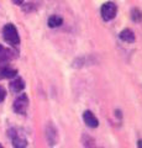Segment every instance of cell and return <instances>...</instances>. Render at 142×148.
<instances>
[{"label": "cell", "instance_id": "10", "mask_svg": "<svg viewBox=\"0 0 142 148\" xmlns=\"http://www.w3.org/2000/svg\"><path fill=\"white\" fill-rule=\"evenodd\" d=\"M120 40L123 41V42H127V43H134L136 37H135V32L132 31L131 29H125L120 32Z\"/></svg>", "mask_w": 142, "mask_h": 148}, {"label": "cell", "instance_id": "13", "mask_svg": "<svg viewBox=\"0 0 142 148\" xmlns=\"http://www.w3.org/2000/svg\"><path fill=\"white\" fill-rule=\"evenodd\" d=\"M6 98V90L3 85H0V103H3Z\"/></svg>", "mask_w": 142, "mask_h": 148}, {"label": "cell", "instance_id": "2", "mask_svg": "<svg viewBox=\"0 0 142 148\" xmlns=\"http://www.w3.org/2000/svg\"><path fill=\"white\" fill-rule=\"evenodd\" d=\"M9 136L11 138L14 148H26L27 147L26 137L19 128H10L9 130Z\"/></svg>", "mask_w": 142, "mask_h": 148}, {"label": "cell", "instance_id": "16", "mask_svg": "<svg viewBox=\"0 0 142 148\" xmlns=\"http://www.w3.org/2000/svg\"><path fill=\"white\" fill-rule=\"evenodd\" d=\"M0 148H4V147H3V146H1V145H0Z\"/></svg>", "mask_w": 142, "mask_h": 148}, {"label": "cell", "instance_id": "11", "mask_svg": "<svg viewBox=\"0 0 142 148\" xmlns=\"http://www.w3.org/2000/svg\"><path fill=\"white\" fill-rule=\"evenodd\" d=\"M48 27H51V29H56V27H59L62 24H63V18L59 16V15H52L48 17Z\"/></svg>", "mask_w": 142, "mask_h": 148}, {"label": "cell", "instance_id": "6", "mask_svg": "<svg viewBox=\"0 0 142 148\" xmlns=\"http://www.w3.org/2000/svg\"><path fill=\"white\" fill-rule=\"evenodd\" d=\"M17 74V71L15 68L10 67L8 63L0 64V79H10V78H15Z\"/></svg>", "mask_w": 142, "mask_h": 148}, {"label": "cell", "instance_id": "8", "mask_svg": "<svg viewBox=\"0 0 142 148\" xmlns=\"http://www.w3.org/2000/svg\"><path fill=\"white\" fill-rule=\"evenodd\" d=\"M25 89V82L22 78L20 77H16L15 79H12L11 83H10V90L15 94H19L22 90Z\"/></svg>", "mask_w": 142, "mask_h": 148}, {"label": "cell", "instance_id": "15", "mask_svg": "<svg viewBox=\"0 0 142 148\" xmlns=\"http://www.w3.org/2000/svg\"><path fill=\"white\" fill-rule=\"evenodd\" d=\"M137 147H139V148H142V140L139 141V143H137Z\"/></svg>", "mask_w": 142, "mask_h": 148}, {"label": "cell", "instance_id": "4", "mask_svg": "<svg viewBox=\"0 0 142 148\" xmlns=\"http://www.w3.org/2000/svg\"><path fill=\"white\" fill-rule=\"evenodd\" d=\"M45 137L49 147H54L58 143V131L52 122H47L45 126Z\"/></svg>", "mask_w": 142, "mask_h": 148}, {"label": "cell", "instance_id": "9", "mask_svg": "<svg viewBox=\"0 0 142 148\" xmlns=\"http://www.w3.org/2000/svg\"><path fill=\"white\" fill-rule=\"evenodd\" d=\"M14 58V52L11 49L5 48L3 45H0V64L9 63Z\"/></svg>", "mask_w": 142, "mask_h": 148}, {"label": "cell", "instance_id": "7", "mask_svg": "<svg viewBox=\"0 0 142 148\" xmlns=\"http://www.w3.org/2000/svg\"><path fill=\"white\" fill-rule=\"evenodd\" d=\"M83 121L90 128H97L99 126V120L95 117V115L90 110H85L83 112Z\"/></svg>", "mask_w": 142, "mask_h": 148}, {"label": "cell", "instance_id": "1", "mask_svg": "<svg viewBox=\"0 0 142 148\" xmlns=\"http://www.w3.org/2000/svg\"><path fill=\"white\" fill-rule=\"evenodd\" d=\"M3 37L9 45L12 46V47H16V46L20 45V36H19V32H17L16 26L14 24H6L4 26Z\"/></svg>", "mask_w": 142, "mask_h": 148}, {"label": "cell", "instance_id": "5", "mask_svg": "<svg viewBox=\"0 0 142 148\" xmlns=\"http://www.w3.org/2000/svg\"><path fill=\"white\" fill-rule=\"evenodd\" d=\"M12 109L16 114L19 115H25L27 109H29V96L26 94H20L14 101Z\"/></svg>", "mask_w": 142, "mask_h": 148}, {"label": "cell", "instance_id": "3", "mask_svg": "<svg viewBox=\"0 0 142 148\" xmlns=\"http://www.w3.org/2000/svg\"><path fill=\"white\" fill-rule=\"evenodd\" d=\"M117 14V6L115 3L113 1H106L102 5L100 9V15L104 21H111L113 18H115Z\"/></svg>", "mask_w": 142, "mask_h": 148}, {"label": "cell", "instance_id": "12", "mask_svg": "<svg viewBox=\"0 0 142 148\" xmlns=\"http://www.w3.org/2000/svg\"><path fill=\"white\" fill-rule=\"evenodd\" d=\"M131 20L135 22H141L142 21V11L140 9L134 8L131 9Z\"/></svg>", "mask_w": 142, "mask_h": 148}, {"label": "cell", "instance_id": "14", "mask_svg": "<svg viewBox=\"0 0 142 148\" xmlns=\"http://www.w3.org/2000/svg\"><path fill=\"white\" fill-rule=\"evenodd\" d=\"M12 3L16 4V5H20V6L24 5V0H12Z\"/></svg>", "mask_w": 142, "mask_h": 148}]
</instances>
